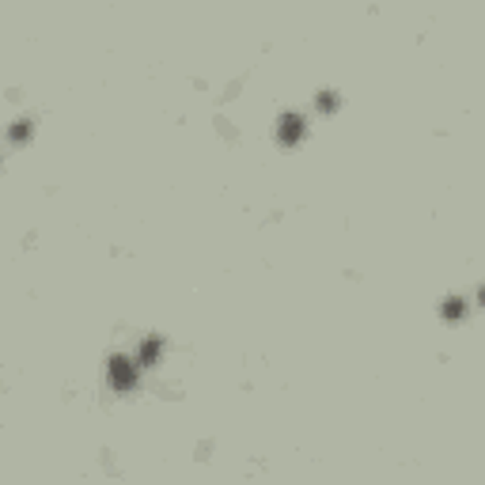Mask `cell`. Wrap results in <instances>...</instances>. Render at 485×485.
Masks as SVG:
<instances>
[{"label": "cell", "mask_w": 485, "mask_h": 485, "mask_svg": "<svg viewBox=\"0 0 485 485\" xmlns=\"http://www.w3.org/2000/svg\"><path fill=\"white\" fill-rule=\"evenodd\" d=\"M110 379H114V387H121V391H129V387L136 383V371H133V360L118 357L114 364H110Z\"/></svg>", "instance_id": "cell-1"}]
</instances>
